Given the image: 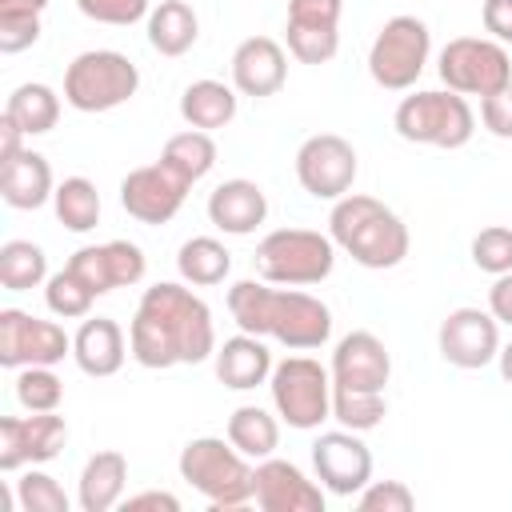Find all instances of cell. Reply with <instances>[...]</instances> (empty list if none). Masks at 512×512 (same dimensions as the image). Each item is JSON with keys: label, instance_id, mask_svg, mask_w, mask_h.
<instances>
[{"label": "cell", "instance_id": "6da1fadb", "mask_svg": "<svg viewBox=\"0 0 512 512\" xmlns=\"http://www.w3.org/2000/svg\"><path fill=\"white\" fill-rule=\"evenodd\" d=\"M128 348L132 360L144 368H176V364H200L216 356V328L212 308L184 284H152L144 288L136 316L128 324Z\"/></svg>", "mask_w": 512, "mask_h": 512}, {"label": "cell", "instance_id": "7a4b0ae2", "mask_svg": "<svg viewBox=\"0 0 512 512\" xmlns=\"http://www.w3.org/2000/svg\"><path fill=\"white\" fill-rule=\"evenodd\" d=\"M228 312L240 332L280 340L284 348L308 352L332 336V312L324 300L296 288H268V280H236L228 288Z\"/></svg>", "mask_w": 512, "mask_h": 512}, {"label": "cell", "instance_id": "3957f363", "mask_svg": "<svg viewBox=\"0 0 512 512\" xmlns=\"http://www.w3.org/2000/svg\"><path fill=\"white\" fill-rule=\"evenodd\" d=\"M328 236L340 244L360 268H396L408 256V224L376 196L348 192L332 204Z\"/></svg>", "mask_w": 512, "mask_h": 512}, {"label": "cell", "instance_id": "277c9868", "mask_svg": "<svg viewBox=\"0 0 512 512\" xmlns=\"http://www.w3.org/2000/svg\"><path fill=\"white\" fill-rule=\"evenodd\" d=\"M180 480H188L212 508H244L256 496V468L220 436H196L180 448Z\"/></svg>", "mask_w": 512, "mask_h": 512}, {"label": "cell", "instance_id": "5b68a950", "mask_svg": "<svg viewBox=\"0 0 512 512\" xmlns=\"http://www.w3.org/2000/svg\"><path fill=\"white\" fill-rule=\"evenodd\" d=\"M256 272L268 284L308 288L332 276L336 244L332 236H320L312 228H276L256 244Z\"/></svg>", "mask_w": 512, "mask_h": 512}, {"label": "cell", "instance_id": "8992f818", "mask_svg": "<svg viewBox=\"0 0 512 512\" xmlns=\"http://www.w3.org/2000/svg\"><path fill=\"white\" fill-rule=\"evenodd\" d=\"M140 88V68L112 48H88L64 68V104L76 112H112Z\"/></svg>", "mask_w": 512, "mask_h": 512}, {"label": "cell", "instance_id": "52a82bcc", "mask_svg": "<svg viewBox=\"0 0 512 512\" xmlns=\"http://www.w3.org/2000/svg\"><path fill=\"white\" fill-rule=\"evenodd\" d=\"M400 140L408 144H428V148H464L476 132V116L468 108V100L460 92H440V88H428V92H412L396 104V116H392Z\"/></svg>", "mask_w": 512, "mask_h": 512}, {"label": "cell", "instance_id": "ba28073f", "mask_svg": "<svg viewBox=\"0 0 512 512\" xmlns=\"http://www.w3.org/2000/svg\"><path fill=\"white\" fill-rule=\"evenodd\" d=\"M268 388L276 416L296 432L320 428L332 416V372L312 356L280 360L268 376Z\"/></svg>", "mask_w": 512, "mask_h": 512}, {"label": "cell", "instance_id": "9c48e42d", "mask_svg": "<svg viewBox=\"0 0 512 512\" xmlns=\"http://www.w3.org/2000/svg\"><path fill=\"white\" fill-rule=\"evenodd\" d=\"M440 80L460 96H492L512 84V60L500 40L488 36H456L440 48L436 60Z\"/></svg>", "mask_w": 512, "mask_h": 512}, {"label": "cell", "instance_id": "30bf717a", "mask_svg": "<svg viewBox=\"0 0 512 512\" xmlns=\"http://www.w3.org/2000/svg\"><path fill=\"white\" fill-rule=\"evenodd\" d=\"M428 52H432L428 24L416 20V16H392L368 48V72L380 88L404 92L420 80V72L428 64Z\"/></svg>", "mask_w": 512, "mask_h": 512}, {"label": "cell", "instance_id": "8fae6325", "mask_svg": "<svg viewBox=\"0 0 512 512\" xmlns=\"http://www.w3.org/2000/svg\"><path fill=\"white\" fill-rule=\"evenodd\" d=\"M72 356V336L56 320L28 316L20 308H0V364L28 368V364H60Z\"/></svg>", "mask_w": 512, "mask_h": 512}, {"label": "cell", "instance_id": "7c38bea8", "mask_svg": "<svg viewBox=\"0 0 512 512\" xmlns=\"http://www.w3.org/2000/svg\"><path fill=\"white\" fill-rule=\"evenodd\" d=\"M296 180L316 200H340L356 180V148L336 132H316L296 152Z\"/></svg>", "mask_w": 512, "mask_h": 512}, {"label": "cell", "instance_id": "4fadbf2b", "mask_svg": "<svg viewBox=\"0 0 512 512\" xmlns=\"http://www.w3.org/2000/svg\"><path fill=\"white\" fill-rule=\"evenodd\" d=\"M188 188H192V184H188L176 168H168L164 160H156V164L132 168V172L120 180V204H124V212H128L132 220H140V224H168V220L180 212Z\"/></svg>", "mask_w": 512, "mask_h": 512}, {"label": "cell", "instance_id": "5bb4252c", "mask_svg": "<svg viewBox=\"0 0 512 512\" xmlns=\"http://www.w3.org/2000/svg\"><path fill=\"white\" fill-rule=\"evenodd\" d=\"M68 444V424L56 412L32 416H0V472H16L24 464H48Z\"/></svg>", "mask_w": 512, "mask_h": 512}, {"label": "cell", "instance_id": "9a60e30c", "mask_svg": "<svg viewBox=\"0 0 512 512\" xmlns=\"http://www.w3.org/2000/svg\"><path fill=\"white\" fill-rule=\"evenodd\" d=\"M436 344L452 368H484L500 356V320L484 308H452L440 324Z\"/></svg>", "mask_w": 512, "mask_h": 512}, {"label": "cell", "instance_id": "2e32d148", "mask_svg": "<svg viewBox=\"0 0 512 512\" xmlns=\"http://www.w3.org/2000/svg\"><path fill=\"white\" fill-rule=\"evenodd\" d=\"M312 468H316V480L328 492L356 496L372 480V452L352 428L320 432L316 444H312Z\"/></svg>", "mask_w": 512, "mask_h": 512}, {"label": "cell", "instance_id": "e0dca14e", "mask_svg": "<svg viewBox=\"0 0 512 512\" xmlns=\"http://www.w3.org/2000/svg\"><path fill=\"white\" fill-rule=\"evenodd\" d=\"M332 384L336 388H352V392H384L388 376H392V356L384 348V340L376 332H348L336 352H332Z\"/></svg>", "mask_w": 512, "mask_h": 512}, {"label": "cell", "instance_id": "ac0fdd59", "mask_svg": "<svg viewBox=\"0 0 512 512\" xmlns=\"http://www.w3.org/2000/svg\"><path fill=\"white\" fill-rule=\"evenodd\" d=\"M264 512H324V484L308 480L292 460H256V496Z\"/></svg>", "mask_w": 512, "mask_h": 512}, {"label": "cell", "instance_id": "d6986e66", "mask_svg": "<svg viewBox=\"0 0 512 512\" xmlns=\"http://www.w3.org/2000/svg\"><path fill=\"white\" fill-rule=\"evenodd\" d=\"M288 80V56L272 36H248L232 52V88L240 96H276Z\"/></svg>", "mask_w": 512, "mask_h": 512}, {"label": "cell", "instance_id": "ffe728a7", "mask_svg": "<svg viewBox=\"0 0 512 512\" xmlns=\"http://www.w3.org/2000/svg\"><path fill=\"white\" fill-rule=\"evenodd\" d=\"M132 348L124 344V328L112 316H84V324L72 336V360L84 376H116L124 368V356Z\"/></svg>", "mask_w": 512, "mask_h": 512}, {"label": "cell", "instance_id": "44dd1931", "mask_svg": "<svg viewBox=\"0 0 512 512\" xmlns=\"http://www.w3.org/2000/svg\"><path fill=\"white\" fill-rule=\"evenodd\" d=\"M268 196L256 180H224L208 196V220L228 236H248L264 224Z\"/></svg>", "mask_w": 512, "mask_h": 512}, {"label": "cell", "instance_id": "7402d4cb", "mask_svg": "<svg viewBox=\"0 0 512 512\" xmlns=\"http://www.w3.org/2000/svg\"><path fill=\"white\" fill-rule=\"evenodd\" d=\"M56 184H52V168L40 152L24 148L20 156H12L8 164H0V196L8 208L16 212H36L52 200Z\"/></svg>", "mask_w": 512, "mask_h": 512}, {"label": "cell", "instance_id": "603a6c76", "mask_svg": "<svg viewBox=\"0 0 512 512\" xmlns=\"http://www.w3.org/2000/svg\"><path fill=\"white\" fill-rule=\"evenodd\" d=\"M272 352L264 344V336H252V332H240L232 340H224L216 348V376L224 388H236V392H248L256 384H268L272 376Z\"/></svg>", "mask_w": 512, "mask_h": 512}, {"label": "cell", "instance_id": "cb8c5ba5", "mask_svg": "<svg viewBox=\"0 0 512 512\" xmlns=\"http://www.w3.org/2000/svg\"><path fill=\"white\" fill-rule=\"evenodd\" d=\"M124 484H128V456L116 448H104L88 456L80 484H76V504L84 512H108L124 500Z\"/></svg>", "mask_w": 512, "mask_h": 512}, {"label": "cell", "instance_id": "d4e9b609", "mask_svg": "<svg viewBox=\"0 0 512 512\" xmlns=\"http://www.w3.org/2000/svg\"><path fill=\"white\" fill-rule=\"evenodd\" d=\"M200 36V20L188 0H160L148 12V44L160 56H184Z\"/></svg>", "mask_w": 512, "mask_h": 512}, {"label": "cell", "instance_id": "484cf974", "mask_svg": "<svg viewBox=\"0 0 512 512\" xmlns=\"http://www.w3.org/2000/svg\"><path fill=\"white\" fill-rule=\"evenodd\" d=\"M180 116L188 120V128L216 132L224 124H232V116H236V88H228L220 80H192L180 92Z\"/></svg>", "mask_w": 512, "mask_h": 512}, {"label": "cell", "instance_id": "4316f807", "mask_svg": "<svg viewBox=\"0 0 512 512\" xmlns=\"http://www.w3.org/2000/svg\"><path fill=\"white\" fill-rule=\"evenodd\" d=\"M228 440L248 456V460H264V456H272L276 452V444H280V424H276V416L268 412V408H260V404H240L232 416H228Z\"/></svg>", "mask_w": 512, "mask_h": 512}, {"label": "cell", "instance_id": "83f0119b", "mask_svg": "<svg viewBox=\"0 0 512 512\" xmlns=\"http://www.w3.org/2000/svg\"><path fill=\"white\" fill-rule=\"evenodd\" d=\"M4 116H12L24 136H44V132H52L56 120H60V96H56L48 84H40V80L20 84V88L8 96Z\"/></svg>", "mask_w": 512, "mask_h": 512}, {"label": "cell", "instance_id": "f1b7e54d", "mask_svg": "<svg viewBox=\"0 0 512 512\" xmlns=\"http://www.w3.org/2000/svg\"><path fill=\"white\" fill-rule=\"evenodd\" d=\"M176 268H180V276H184L188 284L212 288V284H220V280L232 272V252H228L216 236H192V240L180 244Z\"/></svg>", "mask_w": 512, "mask_h": 512}, {"label": "cell", "instance_id": "f546056e", "mask_svg": "<svg viewBox=\"0 0 512 512\" xmlns=\"http://www.w3.org/2000/svg\"><path fill=\"white\" fill-rule=\"evenodd\" d=\"M52 208H56V220L68 232H92L100 224V192L88 176L60 180L56 192H52Z\"/></svg>", "mask_w": 512, "mask_h": 512}, {"label": "cell", "instance_id": "4dcf8cb0", "mask_svg": "<svg viewBox=\"0 0 512 512\" xmlns=\"http://www.w3.org/2000/svg\"><path fill=\"white\" fill-rule=\"evenodd\" d=\"M48 280V256L32 240H4L0 244V284L8 292H28Z\"/></svg>", "mask_w": 512, "mask_h": 512}, {"label": "cell", "instance_id": "1f68e13d", "mask_svg": "<svg viewBox=\"0 0 512 512\" xmlns=\"http://www.w3.org/2000/svg\"><path fill=\"white\" fill-rule=\"evenodd\" d=\"M160 160H164L168 168H176L188 184H196V180H204V176L212 172V164H216V144H212L208 132L188 128V132H176V136L164 144Z\"/></svg>", "mask_w": 512, "mask_h": 512}, {"label": "cell", "instance_id": "d6a6232c", "mask_svg": "<svg viewBox=\"0 0 512 512\" xmlns=\"http://www.w3.org/2000/svg\"><path fill=\"white\" fill-rule=\"evenodd\" d=\"M16 400L28 412H56L64 400V380L48 364L16 368Z\"/></svg>", "mask_w": 512, "mask_h": 512}, {"label": "cell", "instance_id": "836d02e7", "mask_svg": "<svg viewBox=\"0 0 512 512\" xmlns=\"http://www.w3.org/2000/svg\"><path fill=\"white\" fill-rule=\"evenodd\" d=\"M332 416L352 432H368L388 416V404L384 392H352L332 384Z\"/></svg>", "mask_w": 512, "mask_h": 512}, {"label": "cell", "instance_id": "e575fe53", "mask_svg": "<svg viewBox=\"0 0 512 512\" xmlns=\"http://www.w3.org/2000/svg\"><path fill=\"white\" fill-rule=\"evenodd\" d=\"M44 300H48V308H52L60 320H84V316L92 312L96 292H92L72 268H60L56 276H48V284H44Z\"/></svg>", "mask_w": 512, "mask_h": 512}, {"label": "cell", "instance_id": "d590c367", "mask_svg": "<svg viewBox=\"0 0 512 512\" xmlns=\"http://www.w3.org/2000/svg\"><path fill=\"white\" fill-rule=\"evenodd\" d=\"M16 504L24 512H68V492L56 484V476H48L40 468H28L16 480Z\"/></svg>", "mask_w": 512, "mask_h": 512}, {"label": "cell", "instance_id": "8d00e7d4", "mask_svg": "<svg viewBox=\"0 0 512 512\" xmlns=\"http://www.w3.org/2000/svg\"><path fill=\"white\" fill-rule=\"evenodd\" d=\"M472 264L488 276L512 272V228L508 224H488L472 236Z\"/></svg>", "mask_w": 512, "mask_h": 512}, {"label": "cell", "instance_id": "74e56055", "mask_svg": "<svg viewBox=\"0 0 512 512\" xmlns=\"http://www.w3.org/2000/svg\"><path fill=\"white\" fill-rule=\"evenodd\" d=\"M284 36H288V52L300 64H328L340 48L336 28H284Z\"/></svg>", "mask_w": 512, "mask_h": 512}, {"label": "cell", "instance_id": "f35d334b", "mask_svg": "<svg viewBox=\"0 0 512 512\" xmlns=\"http://www.w3.org/2000/svg\"><path fill=\"white\" fill-rule=\"evenodd\" d=\"M356 508L360 512H412L416 496L404 480H368L356 492Z\"/></svg>", "mask_w": 512, "mask_h": 512}, {"label": "cell", "instance_id": "ab89813d", "mask_svg": "<svg viewBox=\"0 0 512 512\" xmlns=\"http://www.w3.org/2000/svg\"><path fill=\"white\" fill-rule=\"evenodd\" d=\"M64 268H72L96 296H104V292H112L116 284H112V268H108V248L104 244H88V248H76L72 256H68V264Z\"/></svg>", "mask_w": 512, "mask_h": 512}, {"label": "cell", "instance_id": "60d3db41", "mask_svg": "<svg viewBox=\"0 0 512 512\" xmlns=\"http://www.w3.org/2000/svg\"><path fill=\"white\" fill-rule=\"evenodd\" d=\"M76 8L96 20V24H116V28H128L136 20H144L152 8L148 0H76Z\"/></svg>", "mask_w": 512, "mask_h": 512}, {"label": "cell", "instance_id": "b9f144b4", "mask_svg": "<svg viewBox=\"0 0 512 512\" xmlns=\"http://www.w3.org/2000/svg\"><path fill=\"white\" fill-rule=\"evenodd\" d=\"M40 40V12H0V52L16 56Z\"/></svg>", "mask_w": 512, "mask_h": 512}, {"label": "cell", "instance_id": "7bdbcfd3", "mask_svg": "<svg viewBox=\"0 0 512 512\" xmlns=\"http://www.w3.org/2000/svg\"><path fill=\"white\" fill-rule=\"evenodd\" d=\"M104 248H108V268H112V284L116 288H132V284L144 280L148 260H144L140 244H132V240H108Z\"/></svg>", "mask_w": 512, "mask_h": 512}, {"label": "cell", "instance_id": "ee69618b", "mask_svg": "<svg viewBox=\"0 0 512 512\" xmlns=\"http://www.w3.org/2000/svg\"><path fill=\"white\" fill-rule=\"evenodd\" d=\"M344 0H288L284 28H340Z\"/></svg>", "mask_w": 512, "mask_h": 512}, {"label": "cell", "instance_id": "f6af8a7d", "mask_svg": "<svg viewBox=\"0 0 512 512\" xmlns=\"http://www.w3.org/2000/svg\"><path fill=\"white\" fill-rule=\"evenodd\" d=\"M480 120H484V128H488L492 136L512 140V84L480 100Z\"/></svg>", "mask_w": 512, "mask_h": 512}, {"label": "cell", "instance_id": "bcb514c9", "mask_svg": "<svg viewBox=\"0 0 512 512\" xmlns=\"http://www.w3.org/2000/svg\"><path fill=\"white\" fill-rule=\"evenodd\" d=\"M484 32H492L500 44H512V0H484Z\"/></svg>", "mask_w": 512, "mask_h": 512}, {"label": "cell", "instance_id": "7dc6e473", "mask_svg": "<svg viewBox=\"0 0 512 512\" xmlns=\"http://www.w3.org/2000/svg\"><path fill=\"white\" fill-rule=\"evenodd\" d=\"M488 312H492L500 324H512V272L496 276V284L488 288Z\"/></svg>", "mask_w": 512, "mask_h": 512}, {"label": "cell", "instance_id": "c3c4849f", "mask_svg": "<svg viewBox=\"0 0 512 512\" xmlns=\"http://www.w3.org/2000/svg\"><path fill=\"white\" fill-rule=\"evenodd\" d=\"M144 508H164V512H180V500L172 496V492H156V488H148V492H136V496H128L124 500V512H144Z\"/></svg>", "mask_w": 512, "mask_h": 512}, {"label": "cell", "instance_id": "681fc988", "mask_svg": "<svg viewBox=\"0 0 512 512\" xmlns=\"http://www.w3.org/2000/svg\"><path fill=\"white\" fill-rule=\"evenodd\" d=\"M24 132H20V124L12 120V116H0V164H8L12 156H20L24 152Z\"/></svg>", "mask_w": 512, "mask_h": 512}, {"label": "cell", "instance_id": "f907efd6", "mask_svg": "<svg viewBox=\"0 0 512 512\" xmlns=\"http://www.w3.org/2000/svg\"><path fill=\"white\" fill-rule=\"evenodd\" d=\"M48 0H0V12H44Z\"/></svg>", "mask_w": 512, "mask_h": 512}, {"label": "cell", "instance_id": "816d5d0a", "mask_svg": "<svg viewBox=\"0 0 512 512\" xmlns=\"http://www.w3.org/2000/svg\"><path fill=\"white\" fill-rule=\"evenodd\" d=\"M496 360H500V376L512 384V340H508V344H500V356H496Z\"/></svg>", "mask_w": 512, "mask_h": 512}]
</instances>
